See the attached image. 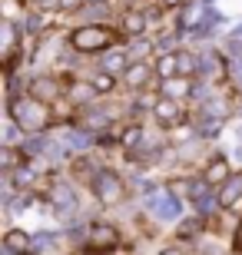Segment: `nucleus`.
Instances as JSON below:
<instances>
[{
  "label": "nucleus",
  "instance_id": "nucleus-12",
  "mask_svg": "<svg viewBox=\"0 0 242 255\" xmlns=\"http://www.w3.org/2000/svg\"><path fill=\"white\" fill-rule=\"evenodd\" d=\"M90 236H93L90 242H93L96 249H103V246H106V249L116 246V229H113V226H93V229H90Z\"/></svg>",
  "mask_w": 242,
  "mask_h": 255
},
{
  "label": "nucleus",
  "instance_id": "nucleus-20",
  "mask_svg": "<svg viewBox=\"0 0 242 255\" xmlns=\"http://www.w3.org/2000/svg\"><path fill=\"white\" fill-rule=\"evenodd\" d=\"M146 80H149L146 63H133L130 70H126V83H130V86H136V90H143V86H146Z\"/></svg>",
  "mask_w": 242,
  "mask_h": 255
},
{
  "label": "nucleus",
  "instance_id": "nucleus-18",
  "mask_svg": "<svg viewBox=\"0 0 242 255\" xmlns=\"http://www.w3.org/2000/svg\"><path fill=\"white\" fill-rule=\"evenodd\" d=\"M153 113H156V120H163V123H173V120H179V103L176 100H163V103L153 106Z\"/></svg>",
  "mask_w": 242,
  "mask_h": 255
},
{
  "label": "nucleus",
  "instance_id": "nucleus-17",
  "mask_svg": "<svg viewBox=\"0 0 242 255\" xmlns=\"http://www.w3.org/2000/svg\"><path fill=\"white\" fill-rule=\"evenodd\" d=\"M3 246H10L13 252H27V249H33V239H30L27 232H20V229H13V232H7V239H3Z\"/></svg>",
  "mask_w": 242,
  "mask_h": 255
},
{
  "label": "nucleus",
  "instance_id": "nucleus-39",
  "mask_svg": "<svg viewBox=\"0 0 242 255\" xmlns=\"http://www.w3.org/2000/svg\"><path fill=\"white\" fill-rule=\"evenodd\" d=\"M37 3H40V0H37Z\"/></svg>",
  "mask_w": 242,
  "mask_h": 255
},
{
  "label": "nucleus",
  "instance_id": "nucleus-23",
  "mask_svg": "<svg viewBox=\"0 0 242 255\" xmlns=\"http://www.w3.org/2000/svg\"><path fill=\"white\" fill-rule=\"evenodd\" d=\"M106 13H110V10H106V3H90V7H83V10H76V17L83 20H100V17H106Z\"/></svg>",
  "mask_w": 242,
  "mask_h": 255
},
{
  "label": "nucleus",
  "instance_id": "nucleus-4",
  "mask_svg": "<svg viewBox=\"0 0 242 255\" xmlns=\"http://www.w3.org/2000/svg\"><path fill=\"white\" fill-rule=\"evenodd\" d=\"M90 186H93L96 199H100L103 206H116V202H123V196H126V186H123V179L116 172H96Z\"/></svg>",
  "mask_w": 242,
  "mask_h": 255
},
{
  "label": "nucleus",
  "instance_id": "nucleus-28",
  "mask_svg": "<svg viewBox=\"0 0 242 255\" xmlns=\"http://www.w3.org/2000/svg\"><path fill=\"white\" fill-rule=\"evenodd\" d=\"M90 83L96 86V93H103V90H113V76L110 73H100V76H93Z\"/></svg>",
  "mask_w": 242,
  "mask_h": 255
},
{
  "label": "nucleus",
  "instance_id": "nucleus-34",
  "mask_svg": "<svg viewBox=\"0 0 242 255\" xmlns=\"http://www.w3.org/2000/svg\"><path fill=\"white\" fill-rule=\"evenodd\" d=\"M159 255H183V252H179L176 246H169V249H163V252H159Z\"/></svg>",
  "mask_w": 242,
  "mask_h": 255
},
{
  "label": "nucleus",
  "instance_id": "nucleus-35",
  "mask_svg": "<svg viewBox=\"0 0 242 255\" xmlns=\"http://www.w3.org/2000/svg\"><path fill=\"white\" fill-rule=\"evenodd\" d=\"M73 7H80V0H63V10H73Z\"/></svg>",
  "mask_w": 242,
  "mask_h": 255
},
{
  "label": "nucleus",
  "instance_id": "nucleus-1",
  "mask_svg": "<svg viewBox=\"0 0 242 255\" xmlns=\"http://www.w3.org/2000/svg\"><path fill=\"white\" fill-rule=\"evenodd\" d=\"M10 120L20 123V129L43 132V126H47V110L40 106V100L23 96V100H13V103H10Z\"/></svg>",
  "mask_w": 242,
  "mask_h": 255
},
{
  "label": "nucleus",
  "instance_id": "nucleus-37",
  "mask_svg": "<svg viewBox=\"0 0 242 255\" xmlns=\"http://www.w3.org/2000/svg\"><path fill=\"white\" fill-rule=\"evenodd\" d=\"M213 3H216V0H203V7H213Z\"/></svg>",
  "mask_w": 242,
  "mask_h": 255
},
{
  "label": "nucleus",
  "instance_id": "nucleus-8",
  "mask_svg": "<svg viewBox=\"0 0 242 255\" xmlns=\"http://www.w3.org/2000/svg\"><path fill=\"white\" fill-rule=\"evenodd\" d=\"M103 70H106L110 76L126 73V70H130V53H120V50H106V57H103Z\"/></svg>",
  "mask_w": 242,
  "mask_h": 255
},
{
  "label": "nucleus",
  "instance_id": "nucleus-30",
  "mask_svg": "<svg viewBox=\"0 0 242 255\" xmlns=\"http://www.w3.org/2000/svg\"><path fill=\"white\" fill-rule=\"evenodd\" d=\"M0 156H3V169H13V166H17V152H13V149H10V146H7V149H3V152H0Z\"/></svg>",
  "mask_w": 242,
  "mask_h": 255
},
{
  "label": "nucleus",
  "instance_id": "nucleus-5",
  "mask_svg": "<svg viewBox=\"0 0 242 255\" xmlns=\"http://www.w3.org/2000/svg\"><path fill=\"white\" fill-rule=\"evenodd\" d=\"M239 199H242V172H239V176H229V179L219 186V206H223V209L236 206Z\"/></svg>",
  "mask_w": 242,
  "mask_h": 255
},
{
  "label": "nucleus",
  "instance_id": "nucleus-22",
  "mask_svg": "<svg viewBox=\"0 0 242 255\" xmlns=\"http://www.w3.org/2000/svg\"><path fill=\"white\" fill-rule=\"evenodd\" d=\"M179 73L183 76H199V57H193L189 50L179 53Z\"/></svg>",
  "mask_w": 242,
  "mask_h": 255
},
{
  "label": "nucleus",
  "instance_id": "nucleus-13",
  "mask_svg": "<svg viewBox=\"0 0 242 255\" xmlns=\"http://www.w3.org/2000/svg\"><path fill=\"white\" fill-rule=\"evenodd\" d=\"M229 176H233V172H229V162H226L223 156H219L216 162H209V169H206V179L213 182V186H223Z\"/></svg>",
  "mask_w": 242,
  "mask_h": 255
},
{
  "label": "nucleus",
  "instance_id": "nucleus-27",
  "mask_svg": "<svg viewBox=\"0 0 242 255\" xmlns=\"http://www.w3.org/2000/svg\"><path fill=\"white\" fill-rule=\"evenodd\" d=\"M199 229H203V222H199V219H189V222H183V226H179V239H193Z\"/></svg>",
  "mask_w": 242,
  "mask_h": 255
},
{
  "label": "nucleus",
  "instance_id": "nucleus-26",
  "mask_svg": "<svg viewBox=\"0 0 242 255\" xmlns=\"http://www.w3.org/2000/svg\"><path fill=\"white\" fill-rule=\"evenodd\" d=\"M13 40H17V30H13V23H3V50H7V57L13 53Z\"/></svg>",
  "mask_w": 242,
  "mask_h": 255
},
{
  "label": "nucleus",
  "instance_id": "nucleus-36",
  "mask_svg": "<svg viewBox=\"0 0 242 255\" xmlns=\"http://www.w3.org/2000/svg\"><path fill=\"white\" fill-rule=\"evenodd\" d=\"M0 255H20V252H13L10 246H3V249H0Z\"/></svg>",
  "mask_w": 242,
  "mask_h": 255
},
{
  "label": "nucleus",
  "instance_id": "nucleus-33",
  "mask_svg": "<svg viewBox=\"0 0 242 255\" xmlns=\"http://www.w3.org/2000/svg\"><path fill=\"white\" fill-rule=\"evenodd\" d=\"M183 0H159V7H179Z\"/></svg>",
  "mask_w": 242,
  "mask_h": 255
},
{
  "label": "nucleus",
  "instance_id": "nucleus-21",
  "mask_svg": "<svg viewBox=\"0 0 242 255\" xmlns=\"http://www.w3.org/2000/svg\"><path fill=\"white\" fill-rule=\"evenodd\" d=\"M146 13H126V17H123V30H126V33H133V37H140L143 30H146Z\"/></svg>",
  "mask_w": 242,
  "mask_h": 255
},
{
  "label": "nucleus",
  "instance_id": "nucleus-14",
  "mask_svg": "<svg viewBox=\"0 0 242 255\" xmlns=\"http://www.w3.org/2000/svg\"><path fill=\"white\" fill-rule=\"evenodd\" d=\"M156 70H159V80H176V73H179V53H163Z\"/></svg>",
  "mask_w": 242,
  "mask_h": 255
},
{
  "label": "nucleus",
  "instance_id": "nucleus-16",
  "mask_svg": "<svg viewBox=\"0 0 242 255\" xmlns=\"http://www.w3.org/2000/svg\"><path fill=\"white\" fill-rule=\"evenodd\" d=\"M47 146H50L47 132H33L30 139H23V156H40V152H47Z\"/></svg>",
  "mask_w": 242,
  "mask_h": 255
},
{
  "label": "nucleus",
  "instance_id": "nucleus-31",
  "mask_svg": "<svg viewBox=\"0 0 242 255\" xmlns=\"http://www.w3.org/2000/svg\"><path fill=\"white\" fill-rule=\"evenodd\" d=\"M23 30L37 33V30H40V17H33V13H30V17H23Z\"/></svg>",
  "mask_w": 242,
  "mask_h": 255
},
{
  "label": "nucleus",
  "instance_id": "nucleus-32",
  "mask_svg": "<svg viewBox=\"0 0 242 255\" xmlns=\"http://www.w3.org/2000/svg\"><path fill=\"white\" fill-rule=\"evenodd\" d=\"M17 129H20V123H7V132H3V139H7V146L13 139H17Z\"/></svg>",
  "mask_w": 242,
  "mask_h": 255
},
{
  "label": "nucleus",
  "instance_id": "nucleus-9",
  "mask_svg": "<svg viewBox=\"0 0 242 255\" xmlns=\"http://www.w3.org/2000/svg\"><path fill=\"white\" fill-rule=\"evenodd\" d=\"M80 123H83V129H106V126H110V113H103V110L90 106V110L80 113Z\"/></svg>",
  "mask_w": 242,
  "mask_h": 255
},
{
  "label": "nucleus",
  "instance_id": "nucleus-10",
  "mask_svg": "<svg viewBox=\"0 0 242 255\" xmlns=\"http://www.w3.org/2000/svg\"><path fill=\"white\" fill-rule=\"evenodd\" d=\"M219 23H223V13H209V10H206L203 20L189 30V37H209V33H216V30H219Z\"/></svg>",
  "mask_w": 242,
  "mask_h": 255
},
{
  "label": "nucleus",
  "instance_id": "nucleus-3",
  "mask_svg": "<svg viewBox=\"0 0 242 255\" xmlns=\"http://www.w3.org/2000/svg\"><path fill=\"white\" fill-rule=\"evenodd\" d=\"M146 209L159 219V222H173V219H179V212H183V202H179L169 189H149Z\"/></svg>",
  "mask_w": 242,
  "mask_h": 255
},
{
  "label": "nucleus",
  "instance_id": "nucleus-15",
  "mask_svg": "<svg viewBox=\"0 0 242 255\" xmlns=\"http://www.w3.org/2000/svg\"><path fill=\"white\" fill-rule=\"evenodd\" d=\"M223 132V116H203L199 120V139H216Z\"/></svg>",
  "mask_w": 242,
  "mask_h": 255
},
{
  "label": "nucleus",
  "instance_id": "nucleus-38",
  "mask_svg": "<svg viewBox=\"0 0 242 255\" xmlns=\"http://www.w3.org/2000/svg\"><path fill=\"white\" fill-rule=\"evenodd\" d=\"M86 3H106V0H86Z\"/></svg>",
  "mask_w": 242,
  "mask_h": 255
},
{
  "label": "nucleus",
  "instance_id": "nucleus-7",
  "mask_svg": "<svg viewBox=\"0 0 242 255\" xmlns=\"http://www.w3.org/2000/svg\"><path fill=\"white\" fill-rule=\"evenodd\" d=\"M30 96L40 100V103H53V100H56V80H50V76H37V80L30 83Z\"/></svg>",
  "mask_w": 242,
  "mask_h": 255
},
{
  "label": "nucleus",
  "instance_id": "nucleus-24",
  "mask_svg": "<svg viewBox=\"0 0 242 255\" xmlns=\"http://www.w3.org/2000/svg\"><path fill=\"white\" fill-rule=\"evenodd\" d=\"M149 50H153V43H149V40H143V37H136V43H130V50H126V53H130V60H136V63H140Z\"/></svg>",
  "mask_w": 242,
  "mask_h": 255
},
{
  "label": "nucleus",
  "instance_id": "nucleus-19",
  "mask_svg": "<svg viewBox=\"0 0 242 255\" xmlns=\"http://www.w3.org/2000/svg\"><path fill=\"white\" fill-rule=\"evenodd\" d=\"M189 80L183 76V80H163V93L169 96V100H176V96H189Z\"/></svg>",
  "mask_w": 242,
  "mask_h": 255
},
{
  "label": "nucleus",
  "instance_id": "nucleus-2",
  "mask_svg": "<svg viewBox=\"0 0 242 255\" xmlns=\"http://www.w3.org/2000/svg\"><path fill=\"white\" fill-rule=\"evenodd\" d=\"M113 43V33L106 27H100V23H86V27H80L73 33V50L76 53H100V50H106Z\"/></svg>",
  "mask_w": 242,
  "mask_h": 255
},
{
  "label": "nucleus",
  "instance_id": "nucleus-6",
  "mask_svg": "<svg viewBox=\"0 0 242 255\" xmlns=\"http://www.w3.org/2000/svg\"><path fill=\"white\" fill-rule=\"evenodd\" d=\"M199 76L203 80H219L223 76V57L213 53V50H206L203 57H199Z\"/></svg>",
  "mask_w": 242,
  "mask_h": 255
},
{
  "label": "nucleus",
  "instance_id": "nucleus-29",
  "mask_svg": "<svg viewBox=\"0 0 242 255\" xmlns=\"http://www.w3.org/2000/svg\"><path fill=\"white\" fill-rule=\"evenodd\" d=\"M140 136H143L140 126H130V129L123 132V142H126V146H136V142H140Z\"/></svg>",
  "mask_w": 242,
  "mask_h": 255
},
{
  "label": "nucleus",
  "instance_id": "nucleus-11",
  "mask_svg": "<svg viewBox=\"0 0 242 255\" xmlns=\"http://www.w3.org/2000/svg\"><path fill=\"white\" fill-rule=\"evenodd\" d=\"M90 142H93L90 129H66L63 132V146H66V149H86Z\"/></svg>",
  "mask_w": 242,
  "mask_h": 255
},
{
  "label": "nucleus",
  "instance_id": "nucleus-25",
  "mask_svg": "<svg viewBox=\"0 0 242 255\" xmlns=\"http://www.w3.org/2000/svg\"><path fill=\"white\" fill-rule=\"evenodd\" d=\"M53 242H56L53 232H33V249H37V252H40V249H50Z\"/></svg>",
  "mask_w": 242,
  "mask_h": 255
}]
</instances>
